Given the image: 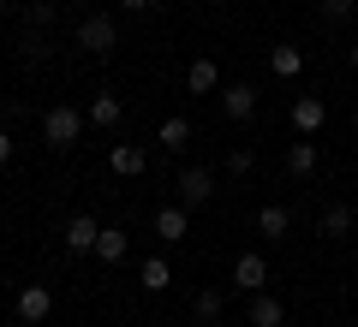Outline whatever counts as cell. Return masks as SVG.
I'll list each match as a JSON object with an SVG mask.
<instances>
[{"label": "cell", "mask_w": 358, "mask_h": 327, "mask_svg": "<svg viewBox=\"0 0 358 327\" xmlns=\"http://www.w3.org/2000/svg\"><path fill=\"white\" fill-rule=\"evenodd\" d=\"M114 42H120V24L108 13H84L78 18V48L84 54H114Z\"/></svg>", "instance_id": "obj_1"}, {"label": "cell", "mask_w": 358, "mask_h": 327, "mask_svg": "<svg viewBox=\"0 0 358 327\" xmlns=\"http://www.w3.org/2000/svg\"><path fill=\"white\" fill-rule=\"evenodd\" d=\"M78 131H84V114H78V107H48V114H42V137L54 143V149H72L78 143Z\"/></svg>", "instance_id": "obj_2"}, {"label": "cell", "mask_w": 358, "mask_h": 327, "mask_svg": "<svg viewBox=\"0 0 358 327\" xmlns=\"http://www.w3.org/2000/svg\"><path fill=\"white\" fill-rule=\"evenodd\" d=\"M209 197H215V173H209V167H185V173H179V202H185V208H203Z\"/></svg>", "instance_id": "obj_3"}, {"label": "cell", "mask_w": 358, "mask_h": 327, "mask_svg": "<svg viewBox=\"0 0 358 327\" xmlns=\"http://www.w3.org/2000/svg\"><path fill=\"white\" fill-rule=\"evenodd\" d=\"M13 310H18V321H24V327H36V321H48L54 291H48V286H24V291L13 298Z\"/></svg>", "instance_id": "obj_4"}, {"label": "cell", "mask_w": 358, "mask_h": 327, "mask_svg": "<svg viewBox=\"0 0 358 327\" xmlns=\"http://www.w3.org/2000/svg\"><path fill=\"white\" fill-rule=\"evenodd\" d=\"M96 238H102V227H96L90 214H72V220H66V232H60V244H66V250H72V256L96 250Z\"/></svg>", "instance_id": "obj_5"}, {"label": "cell", "mask_w": 358, "mask_h": 327, "mask_svg": "<svg viewBox=\"0 0 358 327\" xmlns=\"http://www.w3.org/2000/svg\"><path fill=\"white\" fill-rule=\"evenodd\" d=\"M322 119H329V107H322L317 96H299V101H293V131H299V137H317Z\"/></svg>", "instance_id": "obj_6"}, {"label": "cell", "mask_w": 358, "mask_h": 327, "mask_svg": "<svg viewBox=\"0 0 358 327\" xmlns=\"http://www.w3.org/2000/svg\"><path fill=\"white\" fill-rule=\"evenodd\" d=\"M233 286H245V291H263L268 286V262L257 250H245L239 262H233Z\"/></svg>", "instance_id": "obj_7"}, {"label": "cell", "mask_w": 358, "mask_h": 327, "mask_svg": "<svg viewBox=\"0 0 358 327\" xmlns=\"http://www.w3.org/2000/svg\"><path fill=\"white\" fill-rule=\"evenodd\" d=\"M221 114H227V119H251L257 114V89L251 84H227V89H221Z\"/></svg>", "instance_id": "obj_8"}, {"label": "cell", "mask_w": 358, "mask_h": 327, "mask_svg": "<svg viewBox=\"0 0 358 327\" xmlns=\"http://www.w3.org/2000/svg\"><path fill=\"white\" fill-rule=\"evenodd\" d=\"M108 167H114L120 178H138L143 167H150V155H143L138 143H114V149H108Z\"/></svg>", "instance_id": "obj_9"}, {"label": "cell", "mask_w": 358, "mask_h": 327, "mask_svg": "<svg viewBox=\"0 0 358 327\" xmlns=\"http://www.w3.org/2000/svg\"><path fill=\"white\" fill-rule=\"evenodd\" d=\"M185 89H192V96H209V89H221V66H215V60H192V72H185Z\"/></svg>", "instance_id": "obj_10"}, {"label": "cell", "mask_w": 358, "mask_h": 327, "mask_svg": "<svg viewBox=\"0 0 358 327\" xmlns=\"http://www.w3.org/2000/svg\"><path fill=\"white\" fill-rule=\"evenodd\" d=\"M287 173H293V178H310V173H317V143H310V137H299L293 149H287Z\"/></svg>", "instance_id": "obj_11"}, {"label": "cell", "mask_w": 358, "mask_h": 327, "mask_svg": "<svg viewBox=\"0 0 358 327\" xmlns=\"http://www.w3.org/2000/svg\"><path fill=\"white\" fill-rule=\"evenodd\" d=\"M257 232H263V238H287V232H293V214H287L281 202H268V208L257 214Z\"/></svg>", "instance_id": "obj_12"}, {"label": "cell", "mask_w": 358, "mask_h": 327, "mask_svg": "<svg viewBox=\"0 0 358 327\" xmlns=\"http://www.w3.org/2000/svg\"><path fill=\"white\" fill-rule=\"evenodd\" d=\"M126 250H131V238L120 227H102V238H96V256L102 262H126Z\"/></svg>", "instance_id": "obj_13"}, {"label": "cell", "mask_w": 358, "mask_h": 327, "mask_svg": "<svg viewBox=\"0 0 358 327\" xmlns=\"http://www.w3.org/2000/svg\"><path fill=\"white\" fill-rule=\"evenodd\" d=\"M287 321V310L275 298H263V291H251V327H281Z\"/></svg>", "instance_id": "obj_14"}, {"label": "cell", "mask_w": 358, "mask_h": 327, "mask_svg": "<svg viewBox=\"0 0 358 327\" xmlns=\"http://www.w3.org/2000/svg\"><path fill=\"white\" fill-rule=\"evenodd\" d=\"M268 72H275V77H299V72H305V48H275V54H268Z\"/></svg>", "instance_id": "obj_15"}, {"label": "cell", "mask_w": 358, "mask_h": 327, "mask_svg": "<svg viewBox=\"0 0 358 327\" xmlns=\"http://www.w3.org/2000/svg\"><path fill=\"white\" fill-rule=\"evenodd\" d=\"M185 227H192V220H185V202H179V208H155V232H162V238H185Z\"/></svg>", "instance_id": "obj_16"}, {"label": "cell", "mask_w": 358, "mask_h": 327, "mask_svg": "<svg viewBox=\"0 0 358 327\" xmlns=\"http://www.w3.org/2000/svg\"><path fill=\"white\" fill-rule=\"evenodd\" d=\"M322 232H329V238H346V232H352V208H346V202H329V208H322Z\"/></svg>", "instance_id": "obj_17"}, {"label": "cell", "mask_w": 358, "mask_h": 327, "mask_svg": "<svg viewBox=\"0 0 358 327\" xmlns=\"http://www.w3.org/2000/svg\"><path fill=\"white\" fill-rule=\"evenodd\" d=\"M185 143H192V119H185V114L162 119V149H185Z\"/></svg>", "instance_id": "obj_18"}, {"label": "cell", "mask_w": 358, "mask_h": 327, "mask_svg": "<svg viewBox=\"0 0 358 327\" xmlns=\"http://www.w3.org/2000/svg\"><path fill=\"white\" fill-rule=\"evenodd\" d=\"M221 310H227V303H221V291H197V303H192L197 327H215V321H221Z\"/></svg>", "instance_id": "obj_19"}, {"label": "cell", "mask_w": 358, "mask_h": 327, "mask_svg": "<svg viewBox=\"0 0 358 327\" xmlns=\"http://www.w3.org/2000/svg\"><path fill=\"white\" fill-rule=\"evenodd\" d=\"M138 280H143V291H167V280H173V268H167L162 256H150V262L138 268Z\"/></svg>", "instance_id": "obj_20"}, {"label": "cell", "mask_w": 358, "mask_h": 327, "mask_svg": "<svg viewBox=\"0 0 358 327\" xmlns=\"http://www.w3.org/2000/svg\"><path fill=\"white\" fill-rule=\"evenodd\" d=\"M90 119H96V126H120V96H108V89H102V96L90 101Z\"/></svg>", "instance_id": "obj_21"}, {"label": "cell", "mask_w": 358, "mask_h": 327, "mask_svg": "<svg viewBox=\"0 0 358 327\" xmlns=\"http://www.w3.org/2000/svg\"><path fill=\"white\" fill-rule=\"evenodd\" d=\"M317 13H322V18H329V24H341V18H346V13H352V0H317Z\"/></svg>", "instance_id": "obj_22"}, {"label": "cell", "mask_w": 358, "mask_h": 327, "mask_svg": "<svg viewBox=\"0 0 358 327\" xmlns=\"http://www.w3.org/2000/svg\"><path fill=\"white\" fill-rule=\"evenodd\" d=\"M251 167H257L251 149H233V155H227V173H251Z\"/></svg>", "instance_id": "obj_23"}, {"label": "cell", "mask_w": 358, "mask_h": 327, "mask_svg": "<svg viewBox=\"0 0 358 327\" xmlns=\"http://www.w3.org/2000/svg\"><path fill=\"white\" fill-rule=\"evenodd\" d=\"M120 6H126V13H150L155 0H120Z\"/></svg>", "instance_id": "obj_24"}, {"label": "cell", "mask_w": 358, "mask_h": 327, "mask_svg": "<svg viewBox=\"0 0 358 327\" xmlns=\"http://www.w3.org/2000/svg\"><path fill=\"white\" fill-rule=\"evenodd\" d=\"M13 161V137H6V131H0V167Z\"/></svg>", "instance_id": "obj_25"}, {"label": "cell", "mask_w": 358, "mask_h": 327, "mask_svg": "<svg viewBox=\"0 0 358 327\" xmlns=\"http://www.w3.org/2000/svg\"><path fill=\"white\" fill-rule=\"evenodd\" d=\"M352 66H358V42H352Z\"/></svg>", "instance_id": "obj_26"}, {"label": "cell", "mask_w": 358, "mask_h": 327, "mask_svg": "<svg viewBox=\"0 0 358 327\" xmlns=\"http://www.w3.org/2000/svg\"><path fill=\"white\" fill-rule=\"evenodd\" d=\"M6 6H13V0H0V13H6Z\"/></svg>", "instance_id": "obj_27"}, {"label": "cell", "mask_w": 358, "mask_h": 327, "mask_svg": "<svg viewBox=\"0 0 358 327\" xmlns=\"http://www.w3.org/2000/svg\"><path fill=\"white\" fill-rule=\"evenodd\" d=\"M162 327H179V321H162Z\"/></svg>", "instance_id": "obj_28"}, {"label": "cell", "mask_w": 358, "mask_h": 327, "mask_svg": "<svg viewBox=\"0 0 358 327\" xmlns=\"http://www.w3.org/2000/svg\"><path fill=\"white\" fill-rule=\"evenodd\" d=\"M215 6H221V0H215Z\"/></svg>", "instance_id": "obj_29"}]
</instances>
